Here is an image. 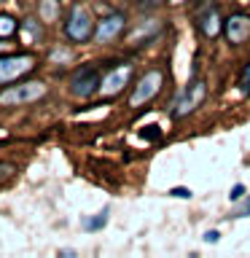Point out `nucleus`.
<instances>
[{
  "label": "nucleus",
  "instance_id": "nucleus-1",
  "mask_svg": "<svg viewBox=\"0 0 250 258\" xmlns=\"http://www.w3.org/2000/svg\"><path fill=\"white\" fill-rule=\"evenodd\" d=\"M94 27H97V22L92 19L89 8L76 3L70 8L65 24H62V32H65V38H68L70 43H89V40H94Z\"/></svg>",
  "mask_w": 250,
  "mask_h": 258
},
{
  "label": "nucleus",
  "instance_id": "nucleus-2",
  "mask_svg": "<svg viewBox=\"0 0 250 258\" xmlns=\"http://www.w3.org/2000/svg\"><path fill=\"white\" fill-rule=\"evenodd\" d=\"M205 97H207V84H205V81H202V78L199 81H191V84L172 100V105H169V116H172L175 121L191 116V113L197 110L202 102H205Z\"/></svg>",
  "mask_w": 250,
  "mask_h": 258
},
{
  "label": "nucleus",
  "instance_id": "nucleus-3",
  "mask_svg": "<svg viewBox=\"0 0 250 258\" xmlns=\"http://www.w3.org/2000/svg\"><path fill=\"white\" fill-rule=\"evenodd\" d=\"M35 54H0V86L14 84L30 70H35Z\"/></svg>",
  "mask_w": 250,
  "mask_h": 258
},
{
  "label": "nucleus",
  "instance_id": "nucleus-4",
  "mask_svg": "<svg viewBox=\"0 0 250 258\" xmlns=\"http://www.w3.org/2000/svg\"><path fill=\"white\" fill-rule=\"evenodd\" d=\"M100 86H102V76H100V70H97L94 64H84V68H78L70 76V94L78 97V100L94 97L97 92H100Z\"/></svg>",
  "mask_w": 250,
  "mask_h": 258
},
{
  "label": "nucleus",
  "instance_id": "nucleus-5",
  "mask_svg": "<svg viewBox=\"0 0 250 258\" xmlns=\"http://www.w3.org/2000/svg\"><path fill=\"white\" fill-rule=\"evenodd\" d=\"M46 84L43 81H24V84L8 86L0 94V105H27V102H38L40 97H46Z\"/></svg>",
  "mask_w": 250,
  "mask_h": 258
},
{
  "label": "nucleus",
  "instance_id": "nucleus-6",
  "mask_svg": "<svg viewBox=\"0 0 250 258\" xmlns=\"http://www.w3.org/2000/svg\"><path fill=\"white\" fill-rule=\"evenodd\" d=\"M161 84H164V73L161 70H148L145 76L135 84V92L129 94V108H140L148 100H153L161 92Z\"/></svg>",
  "mask_w": 250,
  "mask_h": 258
},
{
  "label": "nucleus",
  "instance_id": "nucleus-7",
  "mask_svg": "<svg viewBox=\"0 0 250 258\" xmlns=\"http://www.w3.org/2000/svg\"><path fill=\"white\" fill-rule=\"evenodd\" d=\"M127 30V16L121 14V11H113L108 16H102L100 22H97V27H94V43H110V40H116L121 38V32Z\"/></svg>",
  "mask_w": 250,
  "mask_h": 258
},
{
  "label": "nucleus",
  "instance_id": "nucleus-8",
  "mask_svg": "<svg viewBox=\"0 0 250 258\" xmlns=\"http://www.w3.org/2000/svg\"><path fill=\"white\" fill-rule=\"evenodd\" d=\"M223 35L229 43H245L250 38V14H231L223 22Z\"/></svg>",
  "mask_w": 250,
  "mask_h": 258
},
{
  "label": "nucleus",
  "instance_id": "nucleus-9",
  "mask_svg": "<svg viewBox=\"0 0 250 258\" xmlns=\"http://www.w3.org/2000/svg\"><path fill=\"white\" fill-rule=\"evenodd\" d=\"M129 76H132V68L129 64H118L116 70H110L108 76L102 78V86H100V92L105 97H116L124 92V86L129 84Z\"/></svg>",
  "mask_w": 250,
  "mask_h": 258
},
{
  "label": "nucleus",
  "instance_id": "nucleus-10",
  "mask_svg": "<svg viewBox=\"0 0 250 258\" xmlns=\"http://www.w3.org/2000/svg\"><path fill=\"white\" fill-rule=\"evenodd\" d=\"M197 27H199V32H202L205 38H215L218 32H221V14H218V8H215V6H210L207 11H202V14H199Z\"/></svg>",
  "mask_w": 250,
  "mask_h": 258
},
{
  "label": "nucleus",
  "instance_id": "nucleus-11",
  "mask_svg": "<svg viewBox=\"0 0 250 258\" xmlns=\"http://www.w3.org/2000/svg\"><path fill=\"white\" fill-rule=\"evenodd\" d=\"M108 218H110V207H102L97 215L84 218V231H102L108 226Z\"/></svg>",
  "mask_w": 250,
  "mask_h": 258
},
{
  "label": "nucleus",
  "instance_id": "nucleus-12",
  "mask_svg": "<svg viewBox=\"0 0 250 258\" xmlns=\"http://www.w3.org/2000/svg\"><path fill=\"white\" fill-rule=\"evenodd\" d=\"M19 30H22V22H16L14 16H8V14H0V40L19 35Z\"/></svg>",
  "mask_w": 250,
  "mask_h": 258
},
{
  "label": "nucleus",
  "instance_id": "nucleus-13",
  "mask_svg": "<svg viewBox=\"0 0 250 258\" xmlns=\"http://www.w3.org/2000/svg\"><path fill=\"white\" fill-rule=\"evenodd\" d=\"M22 32L27 35V43H38V40L43 38V30L35 24V19H24L22 22Z\"/></svg>",
  "mask_w": 250,
  "mask_h": 258
},
{
  "label": "nucleus",
  "instance_id": "nucleus-14",
  "mask_svg": "<svg viewBox=\"0 0 250 258\" xmlns=\"http://www.w3.org/2000/svg\"><path fill=\"white\" fill-rule=\"evenodd\" d=\"M56 16H59V0H43V3H40V19L54 22Z\"/></svg>",
  "mask_w": 250,
  "mask_h": 258
},
{
  "label": "nucleus",
  "instance_id": "nucleus-15",
  "mask_svg": "<svg viewBox=\"0 0 250 258\" xmlns=\"http://www.w3.org/2000/svg\"><path fill=\"white\" fill-rule=\"evenodd\" d=\"M239 94L242 97H250V62L239 70Z\"/></svg>",
  "mask_w": 250,
  "mask_h": 258
},
{
  "label": "nucleus",
  "instance_id": "nucleus-16",
  "mask_svg": "<svg viewBox=\"0 0 250 258\" xmlns=\"http://www.w3.org/2000/svg\"><path fill=\"white\" fill-rule=\"evenodd\" d=\"M234 218H250V194H245V197L239 199V207H237V213H234Z\"/></svg>",
  "mask_w": 250,
  "mask_h": 258
},
{
  "label": "nucleus",
  "instance_id": "nucleus-17",
  "mask_svg": "<svg viewBox=\"0 0 250 258\" xmlns=\"http://www.w3.org/2000/svg\"><path fill=\"white\" fill-rule=\"evenodd\" d=\"M247 194V185L245 183H237V185H231V191H229V202H239L242 197Z\"/></svg>",
  "mask_w": 250,
  "mask_h": 258
},
{
  "label": "nucleus",
  "instance_id": "nucleus-18",
  "mask_svg": "<svg viewBox=\"0 0 250 258\" xmlns=\"http://www.w3.org/2000/svg\"><path fill=\"white\" fill-rule=\"evenodd\" d=\"M169 197H175V199H191L194 194L189 185H175V188H169Z\"/></svg>",
  "mask_w": 250,
  "mask_h": 258
},
{
  "label": "nucleus",
  "instance_id": "nucleus-19",
  "mask_svg": "<svg viewBox=\"0 0 250 258\" xmlns=\"http://www.w3.org/2000/svg\"><path fill=\"white\" fill-rule=\"evenodd\" d=\"M14 172H16V167H14V164H8V161H0V183L8 180V177H11Z\"/></svg>",
  "mask_w": 250,
  "mask_h": 258
},
{
  "label": "nucleus",
  "instance_id": "nucleus-20",
  "mask_svg": "<svg viewBox=\"0 0 250 258\" xmlns=\"http://www.w3.org/2000/svg\"><path fill=\"white\" fill-rule=\"evenodd\" d=\"M218 239H221V231H218V229H210V231H205V242H207V245H215Z\"/></svg>",
  "mask_w": 250,
  "mask_h": 258
},
{
  "label": "nucleus",
  "instance_id": "nucleus-21",
  "mask_svg": "<svg viewBox=\"0 0 250 258\" xmlns=\"http://www.w3.org/2000/svg\"><path fill=\"white\" fill-rule=\"evenodd\" d=\"M145 129H148V132H143V137H148V140H153V137H156V140H159V137H161L159 126H145Z\"/></svg>",
  "mask_w": 250,
  "mask_h": 258
},
{
  "label": "nucleus",
  "instance_id": "nucleus-22",
  "mask_svg": "<svg viewBox=\"0 0 250 258\" xmlns=\"http://www.w3.org/2000/svg\"><path fill=\"white\" fill-rule=\"evenodd\" d=\"M159 3H164V0H143L140 6H143V8H156Z\"/></svg>",
  "mask_w": 250,
  "mask_h": 258
},
{
  "label": "nucleus",
  "instance_id": "nucleus-23",
  "mask_svg": "<svg viewBox=\"0 0 250 258\" xmlns=\"http://www.w3.org/2000/svg\"><path fill=\"white\" fill-rule=\"evenodd\" d=\"M169 3H189V0H169Z\"/></svg>",
  "mask_w": 250,
  "mask_h": 258
},
{
  "label": "nucleus",
  "instance_id": "nucleus-24",
  "mask_svg": "<svg viewBox=\"0 0 250 258\" xmlns=\"http://www.w3.org/2000/svg\"><path fill=\"white\" fill-rule=\"evenodd\" d=\"M0 3H3V0H0Z\"/></svg>",
  "mask_w": 250,
  "mask_h": 258
}]
</instances>
